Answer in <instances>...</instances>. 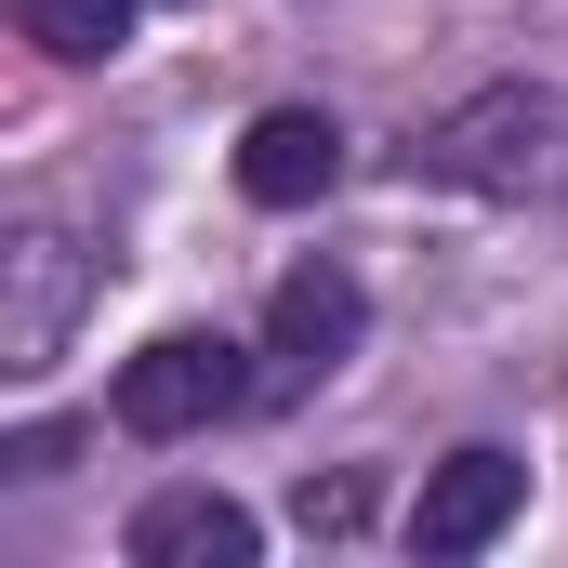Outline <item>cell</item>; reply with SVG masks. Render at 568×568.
Returning a JSON list of instances; mask_svg holds the SVG:
<instances>
[{"label":"cell","instance_id":"1","mask_svg":"<svg viewBox=\"0 0 568 568\" xmlns=\"http://www.w3.org/2000/svg\"><path fill=\"white\" fill-rule=\"evenodd\" d=\"M410 172L476 185V199H556L568 185V106L542 80H489V93H463V106L410 145Z\"/></svg>","mask_w":568,"mask_h":568},{"label":"cell","instance_id":"2","mask_svg":"<svg viewBox=\"0 0 568 568\" xmlns=\"http://www.w3.org/2000/svg\"><path fill=\"white\" fill-rule=\"evenodd\" d=\"M80 304H93V252H80L67 225H13V239H0V371L40 384V371L67 357Z\"/></svg>","mask_w":568,"mask_h":568},{"label":"cell","instance_id":"3","mask_svg":"<svg viewBox=\"0 0 568 568\" xmlns=\"http://www.w3.org/2000/svg\"><path fill=\"white\" fill-rule=\"evenodd\" d=\"M239 397H252V357H239L225 331H159L145 357H120V397H106V410L133 436H212Z\"/></svg>","mask_w":568,"mask_h":568},{"label":"cell","instance_id":"4","mask_svg":"<svg viewBox=\"0 0 568 568\" xmlns=\"http://www.w3.org/2000/svg\"><path fill=\"white\" fill-rule=\"evenodd\" d=\"M516 503H529V463L516 449H449L424 463V503H410V556H489L503 529H516Z\"/></svg>","mask_w":568,"mask_h":568},{"label":"cell","instance_id":"5","mask_svg":"<svg viewBox=\"0 0 568 568\" xmlns=\"http://www.w3.org/2000/svg\"><path fill=\"white\" fill-rule=\"evenodd\" d=\"M357 331H371V291L344 278V265H291L278 304H265V357H278V384L344 371V357H357Z\"/></svg>","mask_w":568,"mask_h":568},{"label":"cell","instance_id":"6","mask_svg":"<svg viewBox=\"0 0 568 568\" xmlns=\"http://www.w3.org/2000/svg\"><path fill=\"white\" fill-rule=\"evenodd\" d=\"M331 185H344V120H331V106H265V120L239 133V199L304 212V199H331Z\"/></svg>","mask_w":568,"mask_h":568},{"label":"cell","instance_id":"7","mask_svg":"<svg viewBox=\"0 0 568 568\" xmlns=\"http://www.w3.org/2000/svg\"><path fill=\"white\" fill-rule=\"evenodd\" d=\"M120 542H133V568H252V542H265V529H252L225 489H159Z\"/></svg>","mask_w":568,"mask_h":568},{"label":"cell","instance_id":"8","mask_svg":"<svg viewBox=\"0 0 568 568\" xmlns=\"http://www.w3.org/2000/svg\"><path fill=\"white\" fill-rule=\"evenodd\" d=\"M13 27L53 53V67H106L133 40V0H13Z\"/></svg>","mask_w":568,"mask_h":568},{"label":"cell","instance_id":"9","mask_svg":"<svg viewBox=\"0 0 568 568\" xmlns=\"http://www.w3.org/2000/svg\"><path fill=\"white\" fill-rule=\"evenodd\" d=\"M67 463H80V436H67V424H27L13 449H0V476H67Z\"/></svg>","mask_w":568,"mask_h":568},{"label":"cell","instance_id":"10","mask_svg":"<svg viewBox=\"0 0 568 568\" xmlns=\"http://www.w3.org/2000/svg\"><path fill=\"white\" fill-rule=\"evenodd\" d=\"M357 516H371V489H357V476H331V489H304V529H357Z\"/></svg>","mask_w":568,"mask_h":568}]
</instances>
